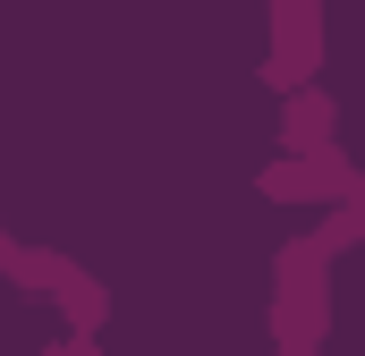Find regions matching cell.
I'll return each mask as SVG.
<instances>
[{
  "label": "cell",
  "mask_w": 365,
  "mask_h": 356,
  "mask_svg": "<svg viewBox=\"0 0 365 356\" xmlns=\"http://www.w3.org/2000/svg\"><path fill=\"white\" fill-rule=\"evenodd\" d=\"M289 145H323V93H297L289 102Z\"/></svg>",
  "instance_id": "1"
},
{
  "label": "cell",
  "mask_w": 365,
  "mask_h": 356,
  "mask_svg": "<svg viewBox=\"0 0 365 356\" xmlns=\"http://www.w3.org/2000/svg\"><path fill=\"white\" fill-rule=\"evenodd\" d=\"M323 178H306V162H272L264 170V195H314Z\"/></svg>",
  "instance_id": "2"
}]
</instances>
